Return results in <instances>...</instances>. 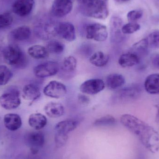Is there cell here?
<instances>
[{
	"mask_svg": "<svg viewBox=\"0 0 159 159\" xmlns=\"http://www.w3.org/2000/svg\"><path fill=\"white\" fill-rule=\"evenodd\" d=\"M120 122L127 129L138 137L146 149L153 153L158 151L159 134L154 128L130 114L122 115Z\"/></svg>",
	"mask_w": 159,
	"mask_h": 159,
	"instance_id": "1",
	"label": "cell"
},
{
	"mask_svg": "<svg viewBox=\"0 0 159 159\" xmlns=\"http://www.w3.org/2000/svg\"><path fill=\"white\" fill-rule=\"evenodd\" d=\"M80 11L84 16L105 20L109 15L108 0H77Z\"/></svg>",
	"mask_w": 159,
	"mask_h": 159,
	"instance_id": "2",
	"label": "cell"
},
{
	"mask_svg": "<svg viewBox=\"0 0 159 159\" xmlns=\"http://www.w3.org/2000/svg\"><path fill=\"white\" fill-rule=\"evenodd\" d=\"M2 55L5 61L9 65L21 66L26 61L23 51L16 45H9L6 47L3 50Z\"/></svg>",
	"mask_w": 159,
	"mask_h": 159,
	"instance_id": "3",
	"label": "cell"
},
{
	"mask_svg": "<svg viewBox=\"0 0 159 159\" xmlns=\"http://www.w3.org/2000/svg\"><path fill=\"white\" fill-rule=\"evenodd\" d=\"M21 103L20 92L16 88H10L0 96V105L7 110L17 108Z\"/></svg>",
	"mask_w": 159,
	"mask_h": 159,
	"instance_id": "4",
	"label": "cell"
},
{
	"mask_svg": "<svg viewBox=\"0 0 159 159\" xmlns=\"http://www.w3.org/2000/svg\"><path fill=\"white\" fill-rule=\"evenodd\" d=\"M86 37L89 40L102 42L108 37V31L105 25L99 23H90L86 28Z\"/></svg>",
	"mask_w": 159,
	"mask_h": 159,
	"instance_id": "5",
	"label": "cell"
},
{
	"mask_svg": "<svg viewBox=\"0 0 159 159\" xmlns=\"http://www.w3.org/2000/svg\"><path fill=\"white\" fill-rule=\"evenodd\" d=\"M60 70V66L57 62L47 61L35 66L34 69V73L38 78H47L56 75Z\"/></svg>",
	"mask_w": 159,
	"mask_h": 159,
	"instance_id": "6",
	"label": "cell"
},
{
	"mask_svg": "<svg viewBox=\"0 0 159 159\" xmlns=\"http://www.w3.org/2000/svg\"><path fill=\"white\" fill-rule=\"evenodd\" d=\"M26 145L30 148L32 153L36 154L45 143L44 134L41 131H32L25 135Z\"/></svg>",
	"mask_w": 159,
	"mask_h": 159,
	"instance_id": "7",
	"label": "cell"
},
{
	"mask_svg": "<svg viewBox=\"0 0 159 159\" xmlns=\"http://www.w3.org/2000/svg\"><path fill=\"white\" fill-rule=\"evenodd\" d=\"M106 84L102 79L92 78L84 81L80 86L81 93L89 95H95L103 90Z\"/></svg>",
	"mask_w": 159,
	"mask_h": 159,
	"instance_id": "8",
	"label": "cell"
},
{
	"mask_svg": "<svg viewBox=\"0 0 159 159\" xmlns=\"http://www.w3.org/2000/svg\"><path fill=\"white\" fill-rule=\"evenodd\" d=\"M46 96L50 98L59 99L64 97L67 93L66 85L57 80H51L43 89Z\"/></svg>",
	"mask_w": 159,
	"mask_h": 159,
	"instance_id": "9",
	"label": "cell"
},
{
	"mask_svg": "<svg viewBox=\"0 0 159 159\" xmlns=\"http://www.w3.org/2000/svg\"><path fill=\"white\" fill-rule=\"evenodd\" d=\"M74 0H55L51 7V13L54 16L63 17L69 15L73 9Z\"/></svg>",
	"mask_w": 159,
	"mask_h": 159,
	"instance_id": "10",
	"label": "cell"
},
{
	"mask_svg": "<svg viewBox=\"0 0 159 159\" xmlns=\"http://www.w3.org/2000/svg\"><path fill=\"white\" fill-rule=\"evenodd\" d=\"M56 34L68 42H73L76 38L75 27L70 22H62L57 24Z\"/></svg>",
	"mask_w": 159,
	"mask_h": 159,
	"instance_id": "11",
	"label": "cell"
},
{
	"mask_svg": "<svg viewBox=\"0 0 159 159\" xmlns=\"http://www.w3.org/2000/svg\"><path fill=\"white\" fill-rule=\"evenodd\" d=\"M34 5V0H16L12 5V10L17 16L25 17L30 14Z\"/></svg>",
	"mask_w": 159,
	"mask_h": 159,
	"instance_id": "12",
	"label": "cell"
},
{
	"mask_svg": "<svg viewBox=\"0 0 159 159\" xmlns=\"http://www.w3.org/2000/svg\"><path fill=\"white\" fill-rule=\"evenodd\" d=\"M140 94L139 88L135 86H129L118 90L117 96L121 102H127L137 99Z\"/></svg>",
	"mask_w": 159,
	"mask_h": 159,
	"instance_id": "13",
	"label": "cell"
},
{
	"mask_svg": "<svg viewBox=\"0 0 159 159\" xmlns=\"http://www.w3.org/2000/svg\"><path fill=\"white\" fill-rule=\"evenodd\" d=\"M47 116L51 118H57L65 114V108L62 104L56 102H49L44 107Z\"/></svg>",
	"mask_w": 159,
	"mask_h": 159,
	"instance_id": "14",
	"label": "cell"
},
{
	"mask_svg": "<svg viewBox=\"0 0 159 159\" xmlns=\"http://www.w3.org/2000/svg\"><path fill=\"white\" fill-rule=\"evenodd\" d=\"M3 123L7 129L15 131L20 129L22 126V120L19 115L16 114H7L5 115Z\"/></svg>",
	"mask_w": 159,
	"mask_h": 159,
	"instance_id": "15",
	"label": "cell"
},
{
	"mask_svg": "<svg viewBox=\"0 0 159 159\" xmlns=\"http://www.w3.org/2000/svg\"><path fill=\"white\" fill-rule=\"evenodd\" d=\"M140 62L139 56L130 52L120 55L118 59V63L122 68H129L138 65Z\"/></svg>",
	"mask_w": 159,
	"mask_h": 159,
	"instance_id": "16",
	"label": "cell"
},
{
	"mask_svg": "<svg viewBox=\"0 0 159 159\" xmlns=\"http://www.w3.org/2000/svg\"><path fill=\"white\" fill-rule=\"evenodd\" d=\"M144 88L149 94H159V74L148 75L144 81Z\"/></svg>",
	"mask_w": 159,
	"mask_h": 159,
	"instance_id": "17",
	"label": "cell"
},
{
	"mask_svg": "<svg viewBox=\"0 0 159 159\" xmlns=\"http://www.w3.org/2000/svg\"><path fill=\"white\" fill-rule=\"evenodd\" d=\"M79 125L78 120L74 119H67L58 122L55 127V131L69 134L76 129Z\"/></svg>",
	"mask_w": 159,
	"mask_h": 159,
	"instance_id": "18",
	"label": "cell"
},
{
	"mask_svg": "<svg viewBox=\"0 0 159 159\" xmlns=\"http://www.w3.org/2000/svg\"><path fill=\"white\" fill-rule=\"evenodd\" d=\"M29 125L36 131L43 129L47 124V118L41 113H34L30 115L28 120Z\"/></svg>",
	"mask_w": 159,
	"mask_h": 159,
	"instance_id": "19",
	"label": "cell"
},
{
	"mask_svg": "<svg viewBox=\"0 0 159 159\" xmlns=\"http://www.w3.org/2000/svg\"><path fill=\"white\" fill-rule=\"evenodd\" d=\"M126 82L125 77L120 74L113 73L109 75L106 79L105 84L108 89L116 90L123 87Z\"/></svg>",
	"mask_w": 159,
	"mask_h": 159,
	"instance_id": "20",
	"label": "cell"
},
{
	"mask_svg": "<svg viewBox=\"0 0 159 159\" xmlns=\"http://www.w3.org/2000/svg\"><path fill=\"white\" fill-rule=\"evenodd\" d=\"M41 95L40 89L35 84H27L23 87L22 96L26 100L34 102L39 99Z\"/></svg>",
	"mask_w": 159,
	"mask_h": 159,
	"instance_id": "21",
	"label": "cell"
},
{
	"mask_svg": "<svg viewBox=\"0 0 159 159\" xmlns=\"http://www.w3.org/2000/svg\"><path fill=\"white\" fill-rule=\"evenodd\" d=\"M32 34V30L27 26H21L13 30L10 35L12 39L16 41H23L28 40Z\"/></svg>",
	"mask_w": 159,
	"mask_h": 159,
	"instance_id": "22",
	"label": "cell"
},
{
	"mask_svg": "<svg viewBox=\"0 0 159 159\" xmlns=\"http://www.w3.org/2000/svg\"><path fill=\"white\" fill-rule=\"evenodd\" d=\"M110 57L108 54L102 51L94 52L89 57L90 62L97 67L105 66L109 62Z\"/></svg>",
	"mask_w": 159,
	"mask_h": 159,
	"instance_id": "23",
	"label": "cell"
},
{
	"mask_svg": "<svg viewBox=\"0 0 159 159\" xmlns=\"http://www.w3.org/2000/svg\"><path fill=\"white\" fill-rule=\"evenodd\" d=\"M28 53L31 57L35 59L46 58L49 53L46 47L40 45L32 46L28 49Z\"/></svg>",
	"mask_w": 159,
	"mask_h": 159,
	"instance_id": "24",
	"label": "cell"
},
{
	"mask_svg": "<svg viewBox=\"0 0 159 159\" xmlns=\"http://www.w3.org/2000/svg\"><path fill=\"white\" fill-rule=\"evenodd\" d=\"M76 59L72 56H67L62 60V65L60 67L63 72L71 73L74 72L77 67Z\"/></svg>",
	"mask_w": 159,
	"mask_h": 159,
	"instance_id": "25",
	"label": "cell"
},
{
	"mask_svg": "<svg viewBox=\"0 0 159 159\" xmlns=\"http://www.w3.org/2000/svg\"><path fill=\"white\" fill-rule=\"evenodd\" d=\"M46 48L49 53L54 54H60L65 50V45L58 40H51L47 44Z\"/></svg>",
	"mask_w": 159,
	"mask_h": 159,
	"instance_id": "26",
	"label": "cell"
},
{
	"mask_svg": "<svg viewBox=\"0 0 159 159\" xmlns=\"http://www.w3.org/2000/svg\"><path fill=\"white\" fill-rule=\"evenodd\" d=\"M148 48L149 47H148L147 40L146 38H145L140 40L133 45L132 48L133 51L132 52L135 53L139 56L140 54L144 55L147 53Z\"/></svg>",
	"mask_w": 159,
	"mask_h": 159,
	"instance_id": "27",
	"label": "cell"
},
{
	"mask_svg": "<svg viewBox=\"0 0 159 159\" xmlns=\"http://www.w3.org/2000/svg\"><path fill=\"white\" fill-rule=\"evenodd\" d=\"M116 123V120L113 116L106 115L97 119L93 122V125L96 127L113 126Z\"/></svg>",
	"mask_w": 159,
	"mask_h": 159,
	"instance_id": "28",
	"label": "cell"
},
{
	"mask_svg": "<svg viewBox=\"0 0 159 159\" xmlns=\"http://www.w3.org/2000/svg\"><path fill=\"white\" fill-rule=\"evenodd\" d=\"M13 77L11 71L5 65H0V86L7 84Z\"/></svg>",
	"mask_w": 159,
	"mask_h": 159,
	"instance_id": "29",
	"label": "cell"
},
{
	"mask_svg": "<svg viewBox=\"0 0 159 159\" xmlns=\"http://www.w3.org/2000/svg\"><path fill=\"white\" fill-rule=\"evenodd\" d=\"M149 48L153 49L159 48V30L151 32L146 38Z\"/></svg>",
	"mask_w": 159,
	"mask_h": 159,
	"instance_id": "30",
	"label": "cell"
},
{
	"mask_svg": "<svg viewBox=\"0 0 159 159\" xmlns=\"http://www.w3.org/2000/svg\"><path fill=\"white\" fill-rule=\"evenodd\" d=\"M140 29L141 26L137 22H129L122 26L121 30L123 34H129L138 31Z\"/></svg>",
	"mask_w": 159,
	"mask_h": 159,
	"instance_id": "31",
	"label": "cell"
},
{
	"mask_svg": "<svg viewBox=\"0 0 159 159\" xmlns=\"http://www.w3.org/2000/svg\"><path fill=\"white\" fill-rule=\"evenodd\" d=\"M122 26V21L120 18L113 17L111 21V30L113 34L112 35L116 36L118 34L120 33Z\"/></svg>",
	"mask_w": 159,
	"mask_h": 159,
	"instance_id": "32",
	"label": "cell"
},
{
	"mask_svg": "<svg viewBox=\"0 0 159 159\" xmlns=\"http://www.w3.org/2000/svg\"><path fill=\"white\" fill-rule=\"evenodd\" d=\"M69 139L68 134L56 132L55 134V143L57 147L58 148L65 145Z\"/></svg>",
	"mask_w": 159,
	"mask_h": 159,
	"instance_id": "33",
	"label": "cell"
},
{
	"mask_svg": "<svg viewBox=\"0 0 159 159\" xmlns=\"http://www.w3.org/2000/svg\"><path fill=\"white\" fill-rule=\"evenodd\" d=\"M13 17L9 13H4L0 14V29L8 27L12 24Z\"/></svg>",
	"mask_w": 159,
	"mask_h": 159,
	"instance_id": "34",
	"label": "cell"
},
{
	"mask_svg": "<svg viewBox=\"0 0 159 159\" xmlns=\"http://www.w3.org/2000/svg\"><path fill=\"white\" fill-rule=\"evenodd\" d=\"M143 12L140 9L131 10L128 12L127 17L129 22H136L143 17Z\"/></svg>",
	"mask_w": 159,
	"mask_h": 159,
	"instance_id": "35",
	"label": "cell"
},
{
	"mask_svg": "<svg viewBox=\"0 0 159 159\" xmlns=\"http://www.w3.org/2000/svg\"><path fill=\"white\" fill-rule=\"evenodd\" d=\"M77 99H78V102L81 104L84 105H87L90 102V99L89 97L87 95V94L83 93L78 94V96H77Z\"/></svg>",
	"mask_w": 159,
	"mask_h": 159,
	"instance_id": "36",
	"label": "cell"
},
{
	"mask_svg": "<svg viewBox=\"0 0 159 159\" xmlns=\"http://www.w3.org/2000/svg\"><path fill=\"white\" fill-rule=\"evenodd\" d=\"M151 62L154 68L159 70V54L155 55L152 57Z\"/></svg>",
	"mask_w": 159,
	"mask_h": 159,
	"instance_id": "37",
	"label": "cell"
},
{
	"mask_svg": "<svg viewBox=\"0 0 159 159\" xmlns=\"http://www.w3.org/2000/svg\"><path fill=\"white\" fill-rule=\"evenodd\" d=\"M155 106L157 109V114L156 120H157V121H159V106L158 105H156Z\"/></svg>",
	"mask_w": 159,
	"mask_h": 159,
	"instance_id": "38",
	"label": "cell"
},
{
	"mask_svg": "<svg viewBox=\"0 0 159 159\" xmlns=\"http://www.w3.org/2000/svg\"><path fill=\"white\" fill-rule=\"evenodd\" d=\"M115 1L118 3H124L129 2L130 0H115Z\"/></svg>",
	"mask_w": 159,
	"mask_h": 159,
	"instance_id": "39",
	"label": "cell"
}]
</instances>
